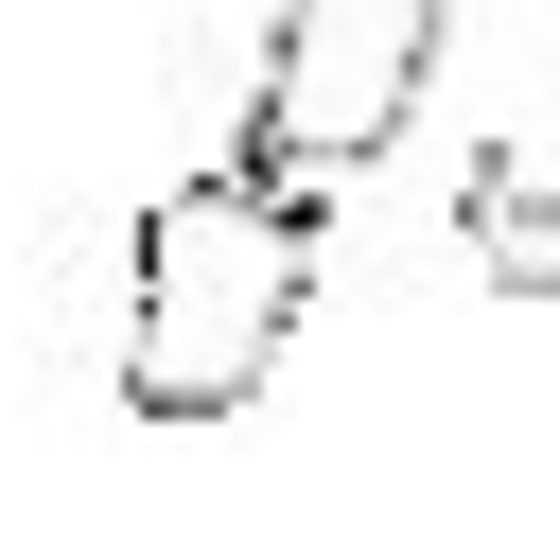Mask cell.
Segmentation results:
<instances>
[{
  "label": "cell",
  "mask_w": 560,
  "mask_h": 560,
  "mask_svg": "<svg viewBox=\"0 0 560 560\" xmlns=\"http://www.w3.org/2000/svg\"><path fill=\"white\" fill-rule=\"evenodd\" d=\"M315 245H332V192H280L245 158L140 192V245H122V402L140 420L262 402V368L315 315Z\"/></svg>",
  "instance_id": "1"
},
{
  "label": "cell",
  "mask_w": 560,
  "mask_h": 560,
  "mask_svg": "<svg viewBox=\"0 0 560 560\" xmlns=\"http://www.w3.org/2000/svg\"><path fill=\"white\" fill-rule=\"evenodd\" d=\"M438 35H455L438 0H280L262 18V70H245V175H280V192L368 175L420 122Z\"/></svg>",
  "instance_id": "2"
},
{
  "label": "cell",
  "mask_w": 560,
  "mask_h": 560,
  "mask_svg": "<svg viewBox=\"0 0 560 560\" xmlns=\"http://www.w3.org/2000/svg\"><path fill=\"white\" fill-rule=\"evenodd\" d=\"M455 228H472V280H490V298H560V210H542V158H525V140H472Z\"/></svg>",
  "instance_id": "3"
}]
</instances>
